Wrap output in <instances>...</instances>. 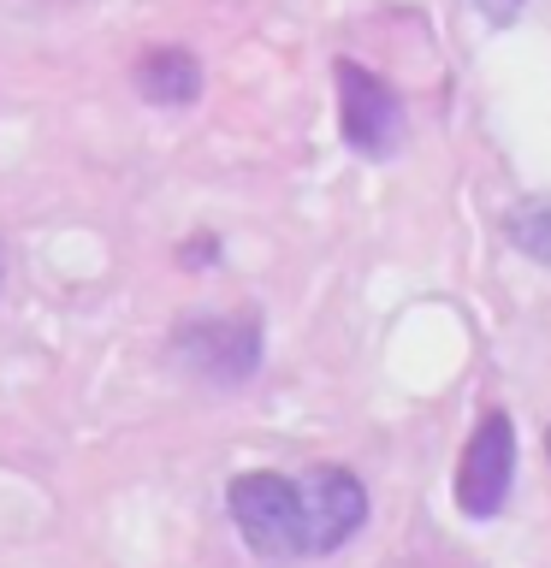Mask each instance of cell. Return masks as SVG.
Wrapping results in <instances>:
<instances>
[{
  "instance_id": "cell-1",
  "label": "cell",
  "mask_w": 551,
  "mask_h": 568,
  "mask_svg": "<svg viewBox=\"0 0 551 568\" xmlns=\"http://www.w3.org/2000/svg\"><path fill=\"white\" fill-rule=\"evenodd\" d=\"M226 509L238 532L249 539L256 557H302V497H297V479L284 474H243L231 479L226 491Z\"/></svg>"
},
{
  "instance_id": "cell-2",
  "label": "cell",
  "mask_w": 551,
  "mask_h": 568,
  "mask_svg": "<svg viewBox=\"0 0 551 568\" xmlns=\"http://www.w3.org/2000/svg\"><path fill=\"white\" fill-rule=\"evenodd\" d=\"M302 497V557H332L368 521V491L350 468H309L297 479Z\"/></svg>"
},
{
  "instance_id": "cell-3",
  "label": "cell",
  "mask_w": 551,
  "mask_h": 568,
  "mask_svg": "<svg viewBox=\"0 0 551 568\" xmlns=\"http://www.w3.org/2000/svg\"><path fill=\"white\" fill-rule=\"evenodd\" d=\"M338 131H344V142L355 154H368V160L398 154V142L409 131L398 89L344 60V65H338Z\"/></svg>"
},
{
  "instance_id": "cell-4",
  "label": "cell",
  "mask_w": 551,
  "mask_h": 568,
  "mask_svg": "<svg viewBox=\"0 0 551 568\" xmlns=\"http://www.w3.org/2000/svg\"><path fill=\"white\" fill-rule=\"evenodd\" d=\"M510 474H515V426H510L504 408H498V415H487L474 426L469 450H462V468H457V504H462V515L492 521V515L510 504Z\"/></svg>"
},
{
  "instance_id": "cell-5",
  "label": "cell",
  "mask_w": 551,
  "mask_h": 568,
  "mask_svg": "<svg viewBox=\"0 0 551 568\" xmlns=\"http://www.w3.org/2000/svg\"><path fill=\"white\" fill-rule=\"evenodd\" d=\"M172 349H178V362H190L213 385H243L261 362L256 320H184Z\"/></svg>"
},
{
  "instance_id": "cell-6",
  "label": "cell",
  "mask_w": 551,
  "mask_h": 568,
  "mask_svg": "<svg viewBox=\"0 0 551 568\" xmlns=\"http://www.w3.org/2000/svg\"><path fill=\"white\" fill-rule=\"evenodd\" d=\"M137 89L160 106H184L202 89V65H196L190 48H149L137 60Z\"/></svg>"
},
{
  "instance_id": "cell-7",
  "label": "cell",
  "mask_w": 551,
  "mask_h": 568,
  "mask_svg": "<svg viewBox=\"0 0 551 568\" xmlns=\"http://www.w3.org/2000/svg\"><path fill=\"white\" fill-rule=\"evenodd\" d=\"M504 237H510L515 248H522V255H533V261H551V195H533V202L510 207Z\"/></svg>"
},
{
  "instance_id": "cell-8",
  "label": "cell",
  "mask_w": 551,
  "mask_h": 568,
  "mask_svg": "<svg viewBox=\"0 0 551 568\" xmlns=\"http://www.w3.org/2000/svg\"><path fill=\"white\" fill-rule=\"evenodd\" d=\"M522 7H528V0H480V12H487L492 24H510V18L522 12Z\"/></svg>"
}]
</instances>
